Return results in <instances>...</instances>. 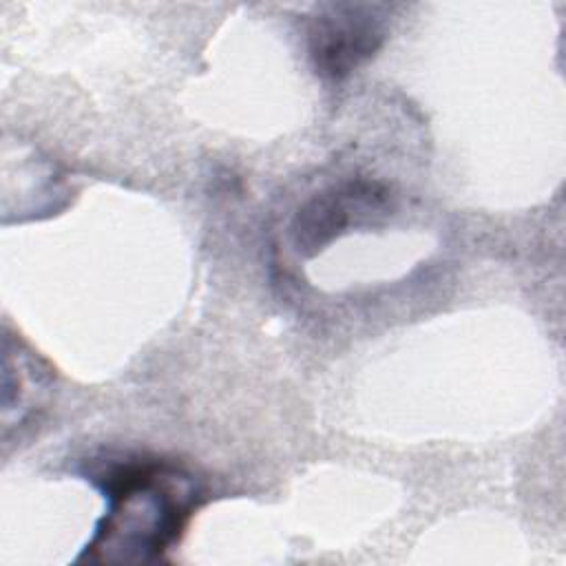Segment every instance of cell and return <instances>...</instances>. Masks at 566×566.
<instances>
[{
    "label": "cell",
    "instance_id": "cell-1",
    "mask_svg": "<svg viewBox=\"0 0 566 566\" xmlns=\"http://www.w3.org/2000/svg\"><path fill=\"white\" fill-rule=\"evenodd\" d=\"M108 509L80 559L137 564L161 559L203 500L199 480L161 458L115 462L93 478Z\"/></svg>",
    "mask_w": 566,
    "mask_h": 566
},
{
    "label": "cell",
    "instance_id": "cell-2",
    "mask_svg": "<svg viewBox=\"0 0 566 566\" xmlns=\"http://www.w3.org/2000/svg\"><path fill=\"white\" fill-rule=\"evenodd\" d=\"M394 210V192L385 181L349 177L310 195L290 221V243L312 259L343 234L380 223Z\"/></svg>",
    "mask_w": 566,
    "mask_h": 566
},
{
    "label": "cell",
    "instance_id": "cell-3",
    "mask_svg": "<svg viewBox=\"0 0 566 566\" xmlns=\"http://www.w3.org/2000/svg\"><path fill=\"white\" fill-rule=\"evenodd\" d=\"M389 9L369 2H329L307 22V55L316 75L345 80L371 60L387 40Z\"/></svg>",
    "mask_w": 566,
    "mask_h": 566
}]
</instances>
